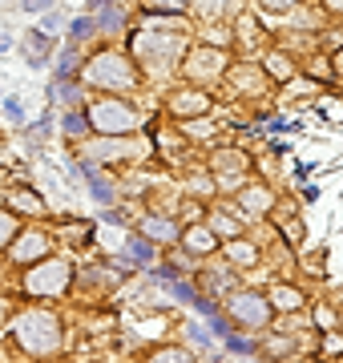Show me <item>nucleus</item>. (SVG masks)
<instances>
[{
	"label": "nucleus",
	"instance_id": "6ab92c4d",
	"mask_svg": "<svg viewBox=\"0 0 343 363\" xmlns=\"http://www.w3.org/2000/svg\"><path fill=\"white\" fill-rule=\"evenodd\" d=\"M271 73H279V81H287L295 69H291V61H283V57H271Z\"/></svg>",
	"mask_w": 343,
	"mask_h": 363
},
{
	"label": "nucleus",
	"instance_id": "dca6fc26",
	"mask_svg": "<svg viewBox=\"0 0 343 363\" xmlns=\"http://www.w3.org/2000/svg\"><path fill=\"white\" fill-rule=\"evenodd\" d=\"M53 97H57V101H77V85H69V81L61 77L53 85Z\"/></svg>",
	"mask_w": 343,
	"mask_h": 363
},
{
	"label": "nucleus",
	"instance_id": "9b49d317",
	"mask_svg": "<svg viewBox=\"0 0 343 363\" xmlns=\"http://www.w3.org/2000/svg\"><path fill=\"white\" fill-rule=\"evenodd\" d=\"M266 206H271V190H263V186L242 194V210L247 214H266Z\"/></svg>",
	"mask_w": 343,
	"mask_h": 363
},
{
	"label": "nucleus",
	"instance_id": "1a4fd4ad",
	"mask_svg": "<svg viewBox=\"0 0 343 363\" xmlns=\"http://www.w3.org/2000/svg\"><path fill=\"white\" fill-rule=\"evenodd\" d=\"M145 238H154V242H170L174 234H178V226H174L170 218H145Z\"/></svg>",
	"mask_w": 343,
	"mask_h": 363
},
{
	"label": "nucleus",
	"instance_id": "423d86ee",
	"mask_svg": "<svg viewBox=\"0 0 343 363\" xmlns=\"http://www.w3.org/2000/svg\"><path fill=\"white\" fill-rule=\"evenodd\" d=\"M45 247H49V238L40 230H28V234H21V242L13 247V259L28 262V259H37V255H45Z\"/></svg>",
	"mask_w": 343,
	"mask_h": 363
},
{
	"label": "nucleus",
	"instance_id": "9d476101",
	"mask_svg": "<svg viewBox=\"0 0 343 363\" xmlns=\"http://www.w3.org/2000/svg\"><path fill=\"white\" fill-rule=\"evenodd\" d=\"M25 57L33 61V65H45V57H49V40H45V33H28Z\"/></svg>",
	"mask_w": 343,
	"mask_h": 363
},
{
	"label": "nucleus",
	"instance_id": "ddd939ff",
	"mask_svg": "<svg viewBox=\"0 0 343 363\" xmlns=\"http://www.w3.org/2000/svg\"><path fill=\"white\" fill-rule=\"evenodd\" d=\"M13 206L25 210V214H40V210H45V202H40L37 194H25V190H21V194H13Z\"/></svg>",
	"mask_w": 343,
	"mask_h": 363
},
{
	"label": "nucleus",
	"instance_id": "0eeeda50",
	"mask_svg": "<svg viewBox=\"0 0 343 363\" xmlns=\"http://www.w3.org/2000/svg\"><path fill=\"white\" fill-rule=\"evenodd\" d=\"M182 242H186V250H194V255H210L218 242H214V234L206 230V226H190V230L182 234Z\"/></svg>",
	"mask_w": 343,
	"mask_h": 363
},
{
	"label": "nucleus",
	"instance_id": "6e6552de",
	"mask_svg": "<svg viewBox=\"0 0 343 363\" xmlns=\"http://www.w3.org/2000/svg\"><path fill=\"white\" fill-rule=\"evenodd\" d=\"M271 307H279V311H299V307H303V291H295V286H279L275 295H271Z\"/></svg>",
	"mask_w": 343,
	"mask_h": 363
},
{
	"label": "nucleus",
	"instance_id": "f8f14e48",
	"mask_svg": "<svg viewBox=\"0 0 343 363\" xmlns=\"http://www.w3.org/2000/svg\"><path fill=\"white\" fill-rule=\"evenodd\" d=\"M206 97H202V93H186V97H178V101H174V109H178V113H206Z\"/></svg>",
	"mask_w": 343,
	"mask_h": 363
},
{
	"label": "nucleus",
	"instance_id": "20e7f679",
	"mask_svg": "<svg viewBox=\"0 0 343 363\" xmlns=\"http://www.w3.org/2000/svg\"><path fill=\"white\" fill-rule=\"evenodd\" d=\"M69 267L65 259H45L37 267V271H28V279H25V286H28V295H61L69 286Z\"/></svg>",
	"mask_w": 343,
	"mask_h": 363
},
{
	"label": "nucleus",
	"instance_id": "f03ea898",
	"mask_svg": "<svg viewBox=\"0 0 343 363\" xmlns=\"http://www.w3.org/2000/svg\"><path fill=\"white\" fill-rule=\"evenodd\" d=\"M85 77H89L93 85H101V89H133V85H137L130 61H125L121 52H101V57H93L89 65H85Z\"/></svg>",
	"mask_w": 343,
	"mask_h": 363
},
{
	"label": "nucleus",
	"instance_id": "c756f323",
	"mask_svg": "<svg viewBox=\"0 0 343 363\" xmlns=\"http://www.w3.org/2000/svg\"><path fill=\"white\" fill-rule=\"evenodd\" d=\"M113 0H89V13H97V9H109Z\"/></svg>",
	"mask_w": 343,
	"mask_h": 363
},
{
	"label": "nucleus",
	"instance_id": "393cba45",
	"mask_svg": "<svg viewBox=\"0 0 343 363\" xmlns=\"http://www.w3.org/2000/svg\"><path fill=\"white\" fill-rule=\"evenodd\" d=\"M230 351H251V339H238V335H223Z\"/></svg>",
	"mask_w": 343,
	"mask_h": 363
},
{
	"label": "nucleus",
	"instance_id": "7ed1b4c3",
	"mask_svg": "<svg viewBox=\"0 0 343 363\" xmlns=\"http://www.w3.org/2000/svg\"><path fill=\"white\" fill-rule=\"evenodd\" d=\"M85 121L101 133H125V130H133L142 117H137V109L125 105V101H97L89 113H85Z\"/></svg>",
	"mask_w": 343,
	"mask_h": 363
},
{
	"label": "nucleus",
	"instance_id": "39448f33",
	"mask_svg": "<svg viewBox=\"0 0 343 363\" xmlns=\"http://www.w3.org/2000/svg\"><path fill=\"white\" fill-rule=\"evenodd\" d=\"M230 315H235L238 323H247V327H263L266 319H271V303L266 298H259V295H235L230 298Z\"/></svg>",
	"mask_w": 343,
	"mask_h": 363
},
{
	"label": "nucleus",
	"instance_id": "aec40b11",
	"mask_svg": "<svg viewBox=\"0 0 343 363\" xmlns=\"http://www.w3.org/2000/svg\"><path fill=\"white\" fill-rule=\"evenodd\" d=\"M9 238H13V218L0 210V247H9Z\"/></svg>",
	"mask_w": 343,
	"mask_h": 363
},
{
	"label": "nucleus",
	"instance_id": "c85d7f7f",
	"mask_svg": "<svg viewBox=\"0 0 343 363\" xmlns=\"http://www.w3.org/2000/svg\"><path fill=\"white\" fill-rule=\"evenodd\" d=\"M230 255H235V259H254L251 247H230Z\"/></svg>",
	"mask_w": 343,
	"mask_h": 363
},
{
	"label": "nucleus",
	"instance_id": "412c9836",
	"mask_svg": "<svg viewBox=\"0 0 343 363\" xmlns=\"http://www.w3.org/2000/svg\"><path fill=\"white\" fill-rule=\"evenodd\" d=\"M214 230H218V234H238V222L223 218V214H214Z\"/></svg>",
	"mask_w": 343,
	"mask_h": 363
},
{
	"label": "nucleus",
	"instance_id": "bb28decb",
	"mask_svg": "<svg viewBox=\"0 0 343 363\" xmlns=\"http://www.w3.org/2000/svg\"><path fill=\"white\" fill-rule=\"evenodd\" d=\"M40 28H45V33H57V28H61V16H45V25H40Z\"/></svg>",
	"mask_w": 343,
	"mask_h": 363
},
{
	"label": "nucleus",
	"instance_id": "5701e85b",
	"mask_svg": "<svg viewBox=\"0 0 343 363\" xmlns=\"http://www.w3.org/2000/svg\"><path fill=\"white\" fill-rule=\"evenodd\" d=\"M4 113L13 117V121H25V109H21V101H16V97H9V101H4Z\"/></svg>",
	"mask_w": 343,
	"mask_h": 363
},
{
	"label": "nucleus",
	"instance_id": "f257e3e1",
	"mask_svg": "<svg viewBox=\"0 0 343 363\" xmlns=\"http://www.w3.org/2000/svg\"><path fill=\"white\" fill-rule=\"evenodd\" d=\"M16 339H21V347H28L33 355H49V351L61 347V323H57L49 311H28L16 319Z\"/></svg>",
	"mask_w": 343,
	"mask_h": 363
},
{
	"label": "nucleus",
	"instance_id": "cd10ccee",
	"mask_svg": "<svg viewBox=\"0 0 343 363\" xmlns=\"http://www.w3.org/2000/svg\"><path fill=\"white\" fill-rule=\"evenodd\" d=\"M190 335H194V339H198V343H202V347H210V335H206V331H202V327H190Z\"/></svg>",
	"mask_w": 343,
	"mask_h": 363
},
{
	"label": "nucleus",
	"instance_id": "7c9ffc66",
	"mask_svg": "<svg viewBox=\"0 0 343 363\" xmlns=\"http://www.w3.org/2000/svg\"><path fill=\"white\" fill-rule=\"evenodd\" d=\"M327 9L331 13H343V0H327Z\"/></svg>",
	"mask_w": 343,
	"mask_h": 363
},
{
	"label": "nucleus",
	"instance_id": "f3484780",
	"mask_svg": "<svg viewBox=\"0 0 343 363\" xmlns=\"http://www.w3.org/2000/svg\"><path fill=\"white\" fill-rule=\"evenodd\" d=\"M186 4L190 0H150V9H158V13H186Z\"/></svg>",
	"mask_w": 343,
	"mask_h": 363
},
{
	"label": "nucleus",
	"instance_id": "b1692460",
	"mask_svg": "<svg viewBox=\"0 0 343 363\" xmlns=\"http://www.w3.org/2000/svg\"><path fill=\"white\" fill-rule=\"evenodd\" d=\"M65 130L69 133H85L89 130V121H85V117H65Z\"/></svg>",
	"mask_w": 343,
	"mask_h": 363
},
{
	"label": "nucleus",
	"instance_id": "4be33fe9",
	"mask_svg": "<svg viewBox=\"0 0 343 363\" xmlns=\"http://www.w3.org/2000/svg\"><path fill=\"white\" fill-rule=\"evenodd\" d=\"M89 28H93V16H81V21H73V37H89Z\"/></svg>",
	"mask_w": 343,
	"mask_h": 363
},
{
	"label": "nucleus",
	"instance_id": "a878e982",
	"mask_svg": "<svg viewBox=\"0 0 343 363\" xmlns=\"http://www.w3.org/2000/svg\"><path fill=\"white\" fill-rule=\"evenodd\" d=\"M53 0H25V13H40V9H49Z\"/></svg>",
	"mask_w": 343,
	"mask_h": 363
},
{
	"label": "nucleus",
	"instance_id": "2eb2a0df",
	"mask_svg": "<svg viewBox=\"0 0 343 363\" xmlns=\"http://www.w3.org/2000/svg\"><path fill=\"white\" fill-rule=\"evenodd\" d=\"M85 174H89V190L97 194V202H109L113 194H109V186H106V182L97 178V169H85Z\"/></svg>",
	"mask_w": 343,
	"mask_h": 363
},
{
	"label": "nucleus",
	"instance_id": "a211bd4d",
	"mask_svg": "<svg viewBox=\"0 0 343 363\" xmlns=\"http://www.w3.org/2000/svg\"><path fill=\"white\" fill-rule=\"evenodd\" d=\"M130 255H133V259H150V255H154L150 238H133V242H130Z\"/></svg>",
	"mask_w": 343,
	"mask_h": 363
},
{
	"label": "nucleus",
	"instance_id": "4468645a",
	"mask_svg": "<svg viewBox=\"0 0 343 363\" xmlns=\"http://www.w3.org/2000/svg\"><path fill=\"white\" fill-rule=\"evenodd\" d=\"M150 363H194V359H190V351H182V347H162Z\"/></svg>",
	"mask_w": 343,
	"mask_h": 363
}]
</instances>
